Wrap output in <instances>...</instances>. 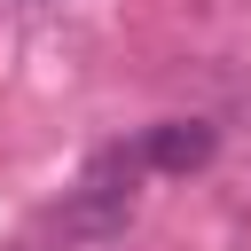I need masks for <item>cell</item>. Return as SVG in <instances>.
Listing matches in <instances>:
<instances>
[{"label":"cell","mask_w":251,"mask_h":251,"mask_svg":"<svg viewBox=\"0 0 251 251\" xmlns=\"http://www.w3.org/2000/svg\"><path fill=\"white\" fill-rule=\"evenodd\" d=\"M141 173H149V157L141 149H94L86 157V173H78V188L55 204V227H63V243H118L126 227H133V188H141Z\"/></svg>","instance_id":"cell-1"},{"label":"cell","mask_w":251,"mask_h":251,"mask_svg":"<svg viewBox=\"0 0 251 251\" xmlns=\"http://www.w3.org/2000/svg\"><path fill=\"white\" fill-rule=\"evenodd\" d=\"M212 149H220V133H212L204 118H165V126L141 133L149 173H196V165H212Z\"/></svg>","instance_id":"cell-2"}]
</instances>
